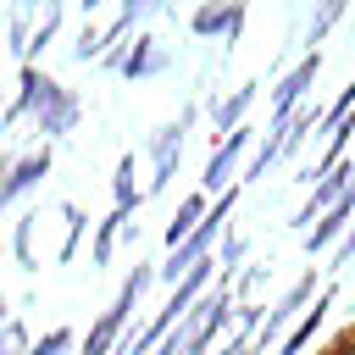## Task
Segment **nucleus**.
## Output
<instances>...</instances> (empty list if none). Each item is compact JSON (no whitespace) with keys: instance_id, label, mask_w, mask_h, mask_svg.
Returning <instances> with one entry per match:
<instances>
[{"instance_id":"obj_7","label":"nucleus","mask_w":355,"mask_h":355,"mask_svg":"<svg viewBox=\"0 0 355 355\" xmlns=\"http://www.w3.org/2000/svg\"><path fill=\"white\" fill-rule=\"evenodd\" d=\"M316 67H322V50H311L283 83H277V94H272V122H288L294 116V105H300V94L311 89V78H316Z\"/></svg>"},{"instance_id":"obj_9","label":"nucleus","mask_w":355,"mask_h":355,"mask_svg":"<svg viewBox=\"0 0 355 355\" xmlns=\"http://www.w3.org/2000/svg\"><path fill=\"white\" fill-rule=\"evenodd\" d=\"M205 211H211L205 189H200V194H183V200H178V216L166 222V250H178V244H183V239L200 227V216H205Z\"/></svg>"},{"instance_id":"obj_11","label":"nucleus","mask_w":355,"mask_h":355,"mask_svg":"<svg viewBox=\"0 0 355 355\" xmlns=\"http://www.w3.org/2000/svg\"><path fill=\"white\" fill-rule=\"evenodd\" d=\"M327 305H333V288H327V294H322V300H316V305H311V311L300 316V327H294V333L283 338V349H277V355H300V349H305V338L316 333V322H322V311H327Z\"/></svg>"},{"instance_id":"obj_10","label":"nucleus","mask_w":355,"mask_h":355,"mask_svg":"<svg viewBox=\"0 0 355 355\" xmlns=\"http://www.w3.org/2000/svg\"><path fill=\"white\" fill-rule=\"evenodd\" d=\"M250 100H255V83H244V89H233V94H227V100H222V94H216V105H211V116H216V128H222V133H233V128H239V116H244V105H250Z\"/></svg>"},{"instance_id":"obj_15","label":"nucleus","mask_w":355,"mask_h":355,"mask_svg":"<svg viewBox=\"0 0 355 355\" xmlns=\"http://www.w3.org/2000/svg\"><path fill=\"white\" fill-rule=\"evenodd\" d=\"M6 172H11V150H0V178H6Z\"/></svg>"},{"instance_id":"obj_8","label":"nucleus","mask_w":355,"mask_h":355,"mask_svg":"<svg viewBox=\"0 0 355 355\" xmlns=\"http://www.w3.org/2000/svg\"><path fill=\"white\" fill-rule=\"evenodd\" d=\"M239 22H244V6H200L194 17H189V28L194 33H205V39H233L239 33Z\"/></svg>"},{"instance_id":"obj_14","label":"nucleus","mask_w":355,"mask_h":355,"mask_svg":"<svg viewBox=\"0 0 355 355\" xmlns=\"http://www.w3.org/2000/svg\"><path fill=\"white\" fill-rule=\"evenodd\" d=\"M316 355H355V322H349V327H338V333H333Z\"/></svg>"},{"instance_id":"obj_6","label":"nucleus","mask_w":355,"mask_h":355,"mask_svg":"<svg viewBox=\"0 0 355 355\" xmlns=\"http://www.w3.org/2000/svg\"><path fill=\"white\" fill-rule=\"evenodd\" d=\"M44 172H50V144H39V150H28L22 161H11V172L0 178V211H6L17 194H28V189H33Z\"/></svg>"},{"instance_id":"obj_3","label":"nucleus","mask_w":355,"mask_h":355,"mask_svg":"<svg viewBox=\"0 0 355 355\" xmlns=\"http://www.w3.org/2000/svg\"><path fill=\"white\" fill-rule=\"evenodd\" d=\"M189 128H194V105H183V111H178V122H166V128L150 139V155H155V178H150V194H161V189L172 183V172H178V155H183V139H189Z\"/></svg>"},{"instance_id":"obj_2","label":"nucleus","mask_w":355,"mask_h":355,"mask_svg":"<svg viewBox=\"0 0 355 355\" xmlns=\"http://www.w3.org/2000/svg\"><path fill=\"white\" fill-rule=\"evenodd\" d=\"M155 283V266H133L128 277H122V288H116V300L100 311V322L83 333V344H78V355H116V344H122V327H128V316L139 311V300H144V288Z\"/></svg>"},{"instance_id":"obj_16","label":"nucleus","mask_w":355,"mask_h":355,"mask_svg":"<svg viewBox=\"0 0 355 355\" xmlns=\"http://www.w3.org/2000/svg\"><path fill=\"white\" fill-rule=\"evenodd\" d=\"M0 311H6V294H0ZM0 322H6V316H0Z\"/></svg>"},{"instance_id":"obj_12","label":"nucleus","mask_w":355,"mask_h":355,"mask_svg":"<svg viewBox=\"0 0 355 355\" xmlns=\"http://www.w3.org/2000/svg\"><path fill=\"white\" fill-rule=\"evenodd\" d=\"M72 338H78L72 327H50L39 344H28V355H67V349H72Z\"/></svg>"},{"instance_id":"obj_1","label":"nucleus","mask_w":355,"mask_h":355,"mask_svg":"<svg viewBox=\"0 0 355 355\" xmlns=\"http://www.w3.org/2000/svg\"><path fill=\"white\" fill-rule=\"evenodd\" d=\"M17 83H22V94H17V105H11V122H17V116H33V128H39L44 139H61V133H72V128H78V116H83L78 94H72V89H61L44 67L22 61Z\"/></svg>"},{"instance_id":"obj_5","label":"nucleus","mask_w":355,"mask_h":355,"mask_svg":"<svg viewBox=\"0 0 355 355\" xmlns=\"http://www.w3.org/2000/svg\"><path fill=\"white\" fill-rule=\"evenodd\" d=\"M166 50L155 44V39H133V50H111L105 55V67H116L122 78H155V72H166Z\"/></svg>"},{"instance_id":"obj_13","label":"nucleus","mask_w":355,"mask_h":355,"mask_svg":"<svg viewBox=\"0 0 355 355\" xmlns=\"http://www.w3.org/2000/svg\"><path fill=\"white\" fill-rule=\"evenodd\" d=\"M0 355H28V327H22L17 316L0 322Z\"/></svg>"},{"instance_id":"obj_4","label":"nucleus","mask_w":355,"mask_h":355,"mask_svg":"<svg viewBox=\"0 0 355 355\" xmlns=\"http://www.w3.org/2000/svg\"><path fill=\"white\" fill-rule=\"evenodd\" d=\"M250 139H255V128H233V133H222V144L211 150V161H205V194H216L222 183L233 189V166H239V155L250 150Z\"/></svg>"}]
</instances>
